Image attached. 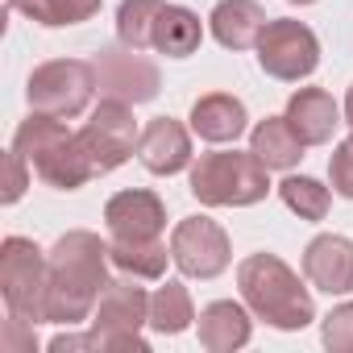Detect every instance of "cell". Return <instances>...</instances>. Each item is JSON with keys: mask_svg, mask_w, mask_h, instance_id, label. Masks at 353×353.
<instances>
[{"mask_svg": "<svg viewBox=\"0 0 353 353\" xmlns=\"http://www.w3.org/2000/svg\"><path fill=\"white\" fill-rule=\"evenodd\" d=\"M17 5H21V0H9V9H17Z\"/></svg>", "mask_w": 353, "mask_h": 353, "instance_id": "obj_32", "label": "cell"}, {"mask_svg": "<svg viewBox=\"0 0 353 353\" xmlns=\"http://www.w3.org/2000/svg\"><path fill=\"white\" fill-rule=\"evenodd\" d=\"M266 21L270 17H266V9L258 5V0H221V5L212 9V17H208L212 38L225 50H250V46H258Z\"/></svg>", "mask_w": 353, "mask_h": 353, "instance_id": "obj_16", "label": "cell"}, {"mask_svg": "<svg viewBox=\"0 0 353 353\" xmlns=\"http://www.w3.org/2000/svg\"><path fill=\"white\" fill-rule=\"evenodd\" d=\"M279 196H283V204L299 221H324L328 216V204H332L328 188L316 183V179H307V174H287V179L279 183Z\"/></svg>", "mask_w": 353, "mask_h": 353, "instance_id": "obj_25", "label": "cell"}, {"mask_svg": "<svg viewBox=\"0 0 353 353\" xmlns=\"http://www.w3.org/2000/svg\"><path fill=\"white\" fill-rule=\"evenodd\" d=\"M328 183H332L336 196L353 200V137L332 145V158H328Z\"/></svg>", "mask_w": 353, "mask_h": 353, "instance_id": "obj_27", "label": "cell"}, {"mask_svg": "<svg viewBox=\"0 0 353 353\" xmlns=\"http://www.w3.org/2000/svg\"><path fill=\"white\" fill-rule=\"evenodd\" d=\"M108 245L88 233V229H71L54 241V250L46 254V320L50 324H83L92 320L100 291L108 287Z\"/></svg>", "mask_w": 353, "mask_h": 353, "instance_id": "obj_1", "label": "cell"}, {"mask_svg": "<svg viewBox=\"0 0 353 353\" xmlns=\"http://www.w3.org/2000/svg\"><path fill=\"white\" fill-rule=\"evenodd\" d=\"M250 150L270 166V170H291L303 158V137L291 129L287 117H266L250 133Z\"/></svg>", "mask_w": 353, "mask_h": 353, "instance_id": "obj_20", "label": "cell"}, {"mask_svg": "<svg viewBox=\"0 0 353 353\" xmlns=\"http://www.w3.org/2000/svg\"><path fill=\"white\" fill-rule=\"evenodd\" d=\"M108 258L129 279H162L166 274V262H174L166 254L162 237L158 241H108Z\"/></svg>", "mask_w": 353, "mask_h": 353, "instance_id": "obj_22", "label": "cell"}, {"mask_svg": "<svg viewBox=\"0 0 353 353\" xmlns=\"http://www.w3.org/2000/svg\"><path fill=\"white\" fill-rule=\"evenodd\" d=\"M303 274L316 291L349 295L353 291V241L341 233H320L303 250Z\"/></svg>", "mask_w": 353, "mask_h": 353, "instance_id": "obj_13", "label": "cell"}, {"mask_svg": "<svg viewBox=\"0 0 353 353\" xmlns=\"http://www.w3.org/2000/svg\"><path fill=\"white\" fill-rule=\"evenodd\" d=\"M196 320V303H192V291L183 283H162L154 295H150V328L162 332V336H179L183 328H192Z\"/></svg>", "mask_w": 353, "mask_h": 353, "instance_id": "obj_21", "label": "cell"}, {"mask_svg": "<svg viewBox=\"0 0 353 353\" xmlns=\"http://www.w3.org/2000/svg\"><path fill=\"white\" fill-rule=\"evenodd\" d=\"M237 287H241L245 307L279 332H299L316 320L312 291L279 254H250L237 266Z\"/></svg>", "mask_w": 353, "mask_h": 353, "instance_id": "obj_2", "label": "cell"}, {"mask_svg": "<svg viewBox=\"0 0 353 353\" xmlns=\"http://www.w3.org/2000/svg\"><path fill=\"white\" fill-rule=\"evenodd\" d=\"M0 349H5V353H34V349H38L34 324H30V320H17V316H9L5 332H0Z\"/></svg>", "mask_w": 353, "mask_h": 353, "instance_id": "obj_28", "label": "cell"}, {"mask_svg": "<svg viewBox=\"0 0 353 353\" xmlns=\"http://www.w3.org/2000/svg\"><path fill=\"white\" fill-rule=\"evenodd\" d=\"M258 67L270 79L299 83L320 67V38L303 21H291V17L266 21V30L258 38Z\"/></svg>", "mask_w": 353, "mask_h": 353, "instance_id": "obj_9", "label": "cell"}, {"mask_svg": "<svg viewBox=\"0 0 353 353\" xmlns=\"http://www.w3.org/2000/svg\"><path fill=\"white\" fill-rule=\"evenodd\" d=\"M345 121H349V133H353V83H349V96H345Z\"/></svg>", "mask_w": 353, "mask_h": 353, "instance_id": "obj_30", "label": "cell"}, {"mask_svg": "<svg viewBox=\"0 0 353 353\" xmlns=\"http://www.w3.org/2000/svg\"><path fill=\"white\" fill-rule=\"evenodd\" d=\"M204 42V26L192 9L183 5H162L158 13V26H154V50L166 54V59H188L196 54Z\"/></svg>", "mask_w": 353, "mask_h": 353, "instance_id": "obj_19", "label": "cell"}, {"mask_svg": "<svg viewBox=\"0 0 353 353\" xmlns=\"http://www.w3.org/2000/svg\"><path fill=\"white\" fill-rule=\"evenodd\" d=\"M137 158L150 174H179L192 166V133L174 117H154L137 137Z\"/></svg>", "mask_w": 353, "mask_h": 353, "instance_id": "obj_14", "label": "cell"}, {"mask_svg": "<svg viewBox=\"0 0 353 353\" xmlns=\"http://www.w3.org/2000/svg\"><path fill=\"white\" fill-rule=\"evenodd\" d=\"M104 225L112 241H158L166 229V204L145 188H129L104 204Z\"/></svg>", "mask_w": 353, "mask_h": 353, "instance_id": "obj_12", "label": "cell"}, {"mask_svg": "<svg viewBox=\"0 0 353 353\" xmlns=\"http://www.w3.org/2000/svg\"><path fill=\"white\" fill-rule=\"evenodd\" d=\"M170 258L188 279H216L229 270L233 245L212 216H183L170 233Z\"/></svg>", "mask_w": 353, "mask_h": 353, "instance_id": "obj_10", "label": "cell"}, {"mask_svg": "<svg viewBox=\"0 0 353 353\" xmlns=\"http://www.w3.org/2000/svg\"><path fill=\"white\" fill-rule=\"evenodd\" d=\"M324 349L332 353H353V303H336L328 316H324Z\"/></svg>", "mask_w": 353, "mask_h": 353, "instance_id": "obj_26", "label": "cell"}, {"mask_svg": "<svg viewBox=\"0 0 353 353\" xmlns=\"http://www.w3.org/2000/svg\"><path fill=\"white\" fill-rule=\"evenodd\" d=\"M162 5L166 0H121V9H117V38H121V46L150 50Z\"/></svg>", "mask_w": 353, "mask_h": 353, "instance_id": "obj_23", "label": "cell"}, {"mask_svg": "<svg viewBox=\"0 0 353 353\" xmlns=\"http://www.w3.org/2000/svg\"><path fill=\"white\" fill-rule=\"evenodd\" d=\"M287 5H316V0H287Z\"/></svg>", "mask_w": 353, "mask_h": 353, "instance_id": "obj_31", "label": "cell"}, {"mask_svg": "<svg viewBox=\"0 0 353 353\" xmlns=\"http://www.w3.org/2000/svg\"><path fill=\"white\" fill-rule=\"evenodd\" d=\"M13 150L26 154V162L34 166L38 179L59 188V192H79L88 179H96L83 150H79V137L59 117L30 112L13 133Z\"/></svg>", "mask_w": 353, "mask_h": 353, "instance_id": "obj_3", "label": "cell"}, {"mask_svg": "<svg viewBox=\"0 0 353 353\" xmlns=\"http://www.w3.org/2000/svg\"><path fill=\"white\" fill-rule=\"evenodd\" d=\"M46 254L30 237H5L0 245V295L9 316L42 324L46 320Z\"/></svg>", "mask_w": 353, "mask_h": 353, "instance_id": "obj_7", "label": "cell"}, {"mask_svg": "<svg viewBox=\"0 0 353 353\" xmlns=\"http://www.w3.org/2000/svg\"><path fill=\"white\" fill-rule=\"evenodd\" d=\"M270 192V166L250 150H216L192 162V196L204 208H250Z\"/></svg>", "mask_w": 353, "mask_h": 353, "instance_id": "obj_4", "label": "cell"}, {"mask_svg": "<svg viewBox=\"0 0 353 353\" xmlns=\"http://www.w3.org/2000/svg\"><path fill=\"white\" fill-rule=\"evenodd\" d=\"M287 121H291V129L303 137V145H324V141H332V133H336V125H341V108H336V100L324 92V88H299L291 100H287V112H283Z\"/></svg>", "mask_w": 353, "mask_h": 353, "instance_id": "obj_15", "label": "cell"}, {"mask_svg": "<svg viewBox=\"0 0 353 353\" xmlns=\"http://www.w3.org/2000/svg\"><path fill=\"white\" fill-rule=\"evenodd\" d=\"M150 324V295L137 287V279H108V287L100 291V303L92 312V336L96 349L104 353H150V341L141 336V328Z\"/></svg>", "mask_w": 353, "mask_h": 353, "instance_id": "obj_5", "label": "cell"}, {"mask_svg": "<svg viewBox=\"0 0 353 353\" xmlns=\"http://www.w3.org/2000/svg\"><path fill=\"white\" fill-rule=\"evenodd\" d=\"M96 92L100 100H121V104H150L162 88L158 67L133 50V46H117V50H100L96 54Z\"/></svg>", "mask_w": 353, "mask_h": 353, "instance_id": "obj_11", "label": "cell"}, {"mask_svg": "<svg viewBox=\"0 0 353 353\" xmlns=\"http://www.w3.org/2000/svg\"><path fill=\"white\" fill-rule=\"evenodd\" d=\"M100 5L104 0H21L17 9L46 30H63V26H79L88 17H96Z\"/></svg>", "mask_w": 353, "mask_h": 353, "instance_id": "obj_24", "label": "cell"}, {"mask_svg": "<svg viewBox=\"0 0 353 353\" xmlns=\"http://www.w3.org/2000/svg\"><path fill=\"white\" fill-rule=\"evenodd\" d=\"M5 166H9V183H5V204H17V200L26 196V188H30V170H26L30 162H26V154L9 150Z\"/></svg>", "mask_w": 353, "mask_h": 353, "instance_id": "obj_29", "label": "cell"}, {"mask_svg": "<svg viewBox=\"0 0 353 353\" xmlns=\"http://www.w3.org/2000/svg\"><path fill=\"white\" fill-rule=\"evenodd\" d=\"M96 96V67L83 59H54L34 67L30 83H26V100L30 112H46L59 121H75L88 112Z\"/></svg>", "mask_w": 353, "mask_h": 353, "instance_id": "obj_6", "label": "cell"}, {"mask_svg": "<svg viewBox=\"0 0 353 353\" xmlns=\"http://www.w3.org/2000/svg\"><path fill=\"white\" fill-rule=\"evenodd\" d=\"M245 104L229 92H208L192 104V129L196 137L212 141V145H225V141H237L245 133Z\"/></svg>", "mask_w": 353, "mask_h": 353, "instance_id": "obj_17", "label": "cell"}, {"mask_svg": "<svg viewBox=\"0 0 353 353\" xmlns=\"http://www.w3.org/2000/svg\"><path fill=\"white\" fill-rule=\"evenodd\" d=\"M250 332H254V320L233 299H216L200 312V345L208 353H233L250 341Z\"/></svg>", "mask_w": 353, "mask_h": 353, "instance_id": "obj_18", "label": "cell"}, {"mask_svg": "<svg viewBox=\"0 0 353 353\" xmlns=\"http://www.w3.org/2000/svg\"><path fill=\"white\" fill-rule=\"evenodd\" d=\"M79 150L92 166V174H108L117 166H125L137 150V121H133V104L121 100H100L88 117V125L75 133Z\"/></svg>", "mask_w": 353, "mask_h": 353, "instance_id": "obj_8", "label": "cell"}]
</instances>
